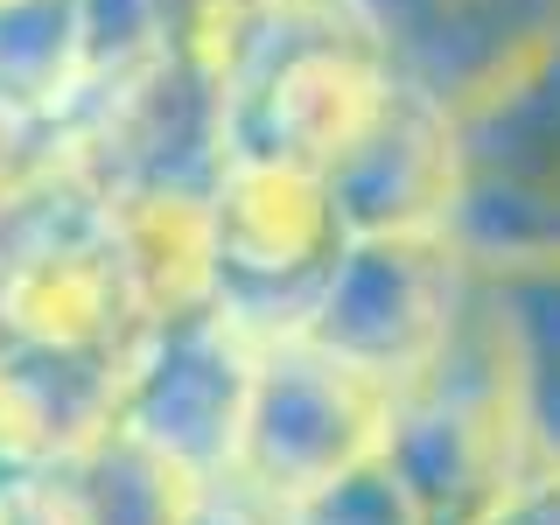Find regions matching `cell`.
Returning <instances> with one entry per match:
<instances>
[{
	"label": "cell",
	"instance_id": "obj_1",
	"mask_svg": "<svg viewBox=\"0 0 560 525\" xmlns=\"http://www.w3.org/2000/svg\"><path fill=\"white\" fill-rule=\"evenodd\" d=\"M378 455L399 469L428 525H498V512L539 469L483 294H469V315L442 358L393 393Z\"/></svg>",
	"mask_w": 560,
	"mask_h": 525
},
{
	"label": "cell",
	"instance_id": "obj_2",
	"mask_svg": "<svg viewBox=\"0 0 560 525\" xmlns=\"http://www.w3.org/2000/svg\"><path fill=\"white\" fill-rule=\"evenodd\" d=\"M448 245L477 273L560 267V35L455 105Z\"/></svg>",
	"mask_w": 560,
	"mask_h": 525
},
{
	"label": "cell",
	"instance_id": "obj_3",
	"mask_svg": "<svg viewBox=\"0 0 560 525\" xmlns=\"http://www.w3.org/2000/svg\"><path fill=\"white\" fill-rule=\"evenodd\" d=\"M399 70L378 49V35L358 22V8L302 14L253 49V63L224 84L232 154L294 162L329 175L358 148V133L393 105Z\"/></svg>",
	"mask_w": 560,
	"mask_h": 525
},
{
	"label": "cell",
	"instance_id": "obj_4",
	"mask_svg": "<svg viewBox=\"0 0 560 525\" xmlns=\"http://www.w3.org/2000/svg\"><path fill=\"white\" fill-rule=\"evenodd\" d=\"M343 210L315 168L232 154L210 183V302L259 343L294 337L343 259Z\"/></svg>",
	"mask_w": 560,
	"mask_h": 525
},
{
	"label": "cell",
	"instance_id": "obj_5",
	"mask_svg": "<svg viewBox=\"0 0 560 525\" xmlns=\"http://www.w3.org/2000/svg\"><path fill=\"white\" fill-rule=\"evenodd\" d=\"M385 420H393V385L385 378L343 364L337 350L308 337H267L253 358V393H245L224 483H238L245 498L280 512V504L308 498L315 483L378 455Z\"/></svg>",
	"mask_w": 560,
	"mask_h": 525
},
{
	"label": "cell",
	"instance_id": "obj_6",
	"mask_svg": "<svg viewBox=\"0 0 560 525\" xmlns=\"http://www.w3.org/2000/svg\"><path fill=\"white\" fill-rule=\"evenodd\" d=\"M469 294L477 267L448 245V232H358L294 337L337 350L343 364L399 393L448 350Z\"/></svg>",
	"mask_w": 560,
	"mask_h": 525
},
{
	"label": "cell",
	"instance_id": "obj_7",
	"mask_svg": "<svg viewBox=\"0 0 560 525\" xmlns=\"http://www.w3.org/2000/svg\"><path fill=\"white\" fill-rule=\"evenodd\" d=\"M253 358H259V337L232 308L197 302L168 315V323H154L148 350H140L119 420L140 428L148 442H162L168 455H183L197 477L224 483L232 448H238V420H245V393H253Z\"/></svg>",
	"mask_w": 560,
	"mask_h": 525
},
{
	"label": "cell",
	"instance_id": "obj_8",
	"mask_svg": "<svg viewBox=\"0 0 560 525\" xmlns=\"http://www.w3.org/2000/svg\"><path fill=\"white\" fill-rule=\"evenodd\" d=\"M413 92L448 113L560 35V0H350Z\"/></svg>",
	"mask_w": 560,
	"mask_h": 525
},
{
	"label": "cell",
	"instance_id": "obj_9",
	"mask_svg": "<svg viewBox=\"0 0 560 525\" xmlns=\"http://www.w3.org/2000/svg\"><path fill=\"white\" fill-rule=\"evenodd\" d=\"M343 232H442L455 197V113L399 78L393 105L323 175Z\"/></svg>",
	"mask_w": 560,
	"mask_h": 525
},
{
	"label": "cell",
	"instance_id": "obj_10",
	"mask_svg": "<svg viewBox=\"0 0 560 525\" xmlns=\"http://www.w3.org/2000/svg\"><path fill=\"white\" fill-rule=\"evenodd\" d=\"M43 463L70 525H189L210 490V477H197L183 455H168L127 420H105L98 434Z\"/></svg>",
	"mask_w": 560,
	"mask_h": 525
},
{
	"label": "cell",
	"instance_id": "obj_11",
	"mask_svg": "<svg viewBox=\"0 0 560 525\" xmlns=\"http://www.w3.org/2000/svg\"><path fill=\"white\" fill-rule=\"evenodd\" d=\"M477 294H483L490 323H498L525 434H533L539 463H560V267L477 273Z\"/></svg>",
	"mask_w": 560,
	"mask_h": 525
},
{
	"label": "cell",
	"instance_id": "obj_12",
	"mask_svg": "<svg viewBox=\"0 0 560 525\" xmlns=\"http://www.w3.org/2000/svg\"><path fill=\"white\" fill-rule=\"evenodd\" d=\"M84 98V63H78V22L70 0H14L0 8V105L35 119H63Z\"/></svg>",
	"mask_w": 560,
	"mask_h": 525
},
{
	"label": "cell",
	"instance_id": "obj_13",
	"mask_svg": "<svg viewBox=\"0 0 560 525\" xmlns=\"http://www.w3.org/2000/svg\"><path fill=\"white\" fill-rule=\"evenodd\" d=\"M70 22H78L84 98L162 57V0H70Z\"/></svg>",
	"mask_w": 560,
	"mask_h": 525
},
{
	"label": "cell",
	"instance_id": "obj_14",
	"mask_svg": "<svg viewBox=\"0 0 560 525\" xmlns=\"http://www.w3.org/2000/svg\"><path fill=\"white\" fill-rule=\"evenodd\" d=\"M280 525H428L413 504V490L399 483V469L385 455H364L358 469L315 483L308 498L280 504Z\"/></svg>",
	"mask_w": 560,
	"mask_h": 525
},
{
	"label": "cell",
	"instance_id": "obj_15",
	"mask_svg": "<svg viewBox=\"0 0 560 525\" xmlns=\"http://www.w3.org/2000/svg\"><path fill=\"white\" fill-rule=\"evenodd\" d=\"M498 525H560V463H539L525 490L498 512Z\"/></svg>",
	"mask_w": 560,
	"mask_h": 525
},
{
	"label": "cell",
	"instance_id": "obj_16",
	"mask_svg": "<svg viewBox=\"0 0 560 525\" xmlns=\"http://www.w3.org/2000/svg\"><path fill=\"white\" fill-rule=\"evenodd\" d=\"M189 525H280V512H267L259 498H245L238 483H210L203 504L189 512Z\"/></svg>",
	"mask_w": 560,
	"mask_h": 525
},
{
	"label": "cell",
	"instance_id": "obj_17",
	"mask_svg": "<svg viewBox=\"0 0 560 525\" xmlns=\"http://www.w3.org/2000/svg\"><path fill=\"white\" fill-rule=\"evenodd\" d=\"M0 8H14V0H0Z\"/></svg>",
	"mask_w": 560,
	"mask_h": 525
},
{
	"label": "cell",
	"instance_id": "obj_18",
	"mask_svg": "<svg viewBox=\"0 0 560 525\" xmlns=\"http://www.w3.org/2000/svg\"><path fill=\"white\" fill-rule=\"evenodd\" d=\"M0 477H8V469H0Z\"/></svg>",
	"mask_w": 560,
	"mask_h": 525
}]
</instances>
